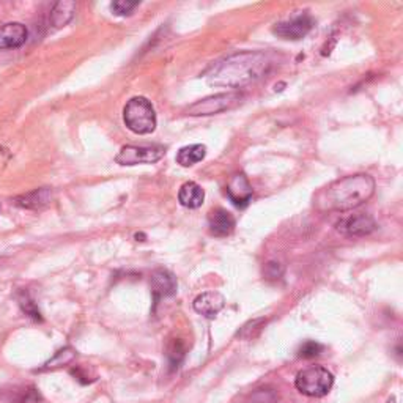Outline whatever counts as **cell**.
<instances>
[{
  "label": "cell",
  "mask_w": 403,
  "mask_h": 403,
  "mask_svg": "<svg viewBox=\"0 0 403 403\" xmlns=\"http://www.w3.org/2000/svg\"><path fill=\"white\" fill-rule=\"evenodd\" d=\"M273 60L262 50H243L229 55L208 69L206 82L214 87L243 88L269 73Z\"/></svg>",
  "instance_id": "1"
},
{
  "label": "cell",
  "mask_w": 403,
  "mask_h": 403,
  "mask_svg": "<svg viewBox=\"0 0 403 403\" xmlns=\"http://www.w3.org/2000/svg\"><path fill=\"white\" fill-rule=\"evenodd\" d=\"M375 192V180L367 174H356L336 180L315 195L321 211H350L365 204Z\"/></svg>",
  "instance_id": "2"
},
{
  "label": "cell",
  "mask_w": 403,
  "mask_h": 403,
  "mask_svg": "<svg viewBox=\"0 0 403 403\" xmlns=\"http://www.w3.org/2000/svg\"><path fill=\"white\" fill-rule=\"evenodd\" d=\"M123 122L136 134H151L156 129V112L151 101L143 97L131 98L123 109Z\"/></svg>",
  "instance_id": "3"
},
{
  "label": "cell",
  "mask_w": 403,
  "mask_h": 403,
  "mask_svg": "<svg viewBox=\"0 0 403 403\" xmlns=\"http://www.w3.org/2000/svg\"><path fill=\"white\" fill-rule=\"evenodd\" d=\"M334 384V375L323 365H311L302 369L295 378V386L302 395L325 397Z\"/></svg>",
  "instance_id": "4"
},
{
  "label": "cell",
  "mask_w": 403,
  "mask_h": 403,
  "mask_svg": "<svg viewBox=\"0 0 403 403\" xmlns=\"http://www.w3.org/2000/svg\"><path fill=\"white\" fill-rule=\"evenodd\" d=\"M243 93L239 92H227V93H218L206 97L204 99L197 101L192 106L188 107V115L191 117H205V115H214V113H220L225 111H232L243 103Z\"/></svg>",
  "instance_id": "5"
},
{
  "label": "cell",
  "mask_w": 403,
  "mask_h": 403,
  "mask_svg": "<svg viewBox=\"0 0 403 403\" xmlns=\"http://www.w3.org/2000/svg\"><path fill=\"white\" fill-rule=\"evenodd\" d=\"M166 155L162 145H125L115 156L120 166H137V164H153Z\"/></svg>",
  "instance_id": "6"
},
{
  "label": "cell",
  "mask_w": 403,
  "mask_h": 403,
  "mask_svg": "<svg viewBox=\"0 0 403 403\" xmlns=\"http://www.w3.org/2000/svg\"><path fill=\"white\" fill-rule=\"evenodd\" d=\"M313 27V17L309 13H298L292 17L285 19V21L277 22L273 27V34L277 35L282 40H301L304 38L309 31Z\"/></svg>",
  "instance_id": "7"
},
{
  "label": "cell",
  "mask_w": 403,
  "mask_h": 403,
  "mask_svg": "<svg viewBox=\"0 0 403 403\" xmlns=\"http://www.w3.org/2000/svg\"><path fill=\"white\" fill-rule=\"evenodd\" d=\"M336 230L345 236H367L376 230V222L367 213H355L337 220Z\"/></svg>",
  "instance_id": "8"
},
{
  "label": "cell",
  "mask_w": 403,
  "mask_h": 403,
  "mask_svg": "<svg viewBox=\"0 0 403 403\" xmlns=\"http://www.w3.org/2000/svg\"><path fill=\"white\" fill-rule=\"evenodd\" d=\"M150 287L151 293H153V298L157 302L162 298H167V296H172L176 292V277L170 273V271L160 268L153 271V274L150 277Z\"/></svg>",
  "instance_id": "9"
},
{
  "label": "cell",
  "mask_w": 403,
  "mask_h": 403,
  "mask_svg": "<svg viewBox=\"0 0 403 403\" xmlns=\"http://www.w3.org/2000/svg\"><path fill=\"white\" fill-rule=\"evenodd\" d=\"M252 186L243 174H235L227 183V195L238 208H246L252 199Z\"/></svg>",
  "instance_id": "10"
},
{
  "label": "cell",
  "mask_w": 403,
  "mask_h": 403,
  "mask_svg": "<svg viewBox=\"0 0 403 403\" xmlns=\"http://www.w3.org/2000/svg\"><path fill=\"white\" fill-rule=\"evenodd\" d=\"M29 30L21 22H8L0 27V50L21 48L27 41Z\"/></svg>",
  "instance_id": "11"
},
{
  "label": "cell",
  "mask_w": 403,
  "mask_h": 403,
  "mask_svg": "<svg viewBox=\"0 0 403 403\" xmlns=\"http://www.w3.org/2000/svg\"><path fill=\"white\" fill-rule=\"evenodd\" d=\"M225 306V298L219 292H205L200 293L194 299L192 307L199 315H204L205 318H214L222 311Z\"/></svg>",
  "instance_id": "12"
},
{
  "label": "cell",
  "mask_w": 403,
  "mask_h": 403,
  "mask_svg": "<svg viewBox=\"0 0 403 403\" xmlns=\"http://www.w3.org/2000/svg\"><path fill=\"white\" fill-rule=\"evenodd\" d=\"M208 227H210L211 235L214 236H229L235 230V218L224 208H216L208 216Z\"/></svg>",
  "instance_id": "13"
},
{
  "label": "cell",
  "mask_w": 403,
  "mask_h": 403,
  "mask_svg": "<svg viewBox=\"0 0 403 403\" xmlns=\"http://www.w3.org/2000/svg\"><path fill=\"white\" fill-rule=\"evenodd\" d=\"M50 200H52V191L49 188H41L24 195H19V197L15 199V205L25 208V210H38V208L49 205Z\"/></svg>",
  "instance_id": "14"
},
{
  "label": "cell",
  "mask_w": 403,
  "mask_h": 403,
  "mask_svg": "<svg viewBox=\"0 0 403 403\" xmlns=\"http://www.w3.org/2000/svg\"><path fill=\"white\" fill-rule=\"evenodd\" d=\"M204 200H205V191L202 189V186L197 185V183L188 181L180 188L178 202L185 208H189V210H197V208L204 205Z\"/></svg>",
  "instance_id": "15"
},
{
  "label": "cell",
  "mask_w": 403,
  "mask_h": 403,
  "mask_svg": "<svg viewBox=\"0 0 403 403\" xmlns=\"http://www.w3.org/2000/svg\"><path fill=\"white\" fill-rule=\"evenodd\" d=\"M76 13V3L69 2V0H62L54 5L52 11H50V25L55 29L65 27V25L71 21Z\"/></svg>",
  "instance_id": "16"
},
{
  "label": "cell",
  "mask_w": 403,
  "mask_h": 403,
  "mask_svg": "<svg viewBox=\"0 0 403 403\" xmlns=\"http://www.w3.org/2000/svg\"><path fill=\"white\" fill-rule=\"evenodd\" d=\"M205 155H206L205 145L202 143L188 145V147L180 148L178 155H176V162H178L181 167H191L194 164L204 161Z\"/></svg>",
  "instance_id": "17"
},
{
  "label": "cell",
  "mask_w": 403,
  "mask_h": 403,
  "mask_svg": "<svg viewBox=\"0 0 403 403\" xmlns=\"http://www.w3.org/2000/svg\"><path fill=\"white\" fill-rule=\"evenodd\" d=\"M8 403H40L41 394L35 386H22L10 390Z\"/></svg>",
  "instance_id": "18"
},
{
  "label": "cell",
  "mask_w": 403,
  "mask_h": 403,
  "mask_svg": "<svg viewBox=\"0 0 403 403\" xmlns=\"http://www.w3.org/2000/svg\"><path fill=\"white\" fill-rule=\"evenodd\" d=\"M76 359V351L71 348V346H66V348H62L55 353V355L49 359V361L44 364L43 370H54V369H60L65 367V365L71 364Z\"/></svg>",
  "instance_id": "19"
},
{
  "label": "cell",
  "mask_w": 403,
  "mask_h": 403,
  "mask_svg": "<svg viewBox=\"0 0 403 403\" xmlns=\"http://www.w3.org/2000/svg\"><path fill=\"white\" fill-rule=\"evenodd\" d=\"M264 323H267V320H264V318H257V320L248 321V323H246V325L241 327V331L238 332V337L246 339V340L255 339V337L258 336V334L262 332Z\"/></svg>",
  "instance_id": "20"
},
{
  "label": "cell",
  "mask_w": 403,
  "mask_h": 403,
  "mask_svg": "<svg viewBox=\"0 0 403 403\" xmlns=\"http://www.w3.org/2000/svg\"><path fill=\"white\" fill-rule=\"evenodd\" d=\"M276 402H277V394L274 393V389L260 388L250 395L248 403H276Z\"/></svg>",
  "instance_id": "21"
},
{
  "label": "cell",
  "mask_w": 403,
  "mask_h": 403,
  "mask_svg": "<svg viewBox=\"0 0 403 403\" xmlns=\"http://www.w3.org/2000/svg\"><path fill=\"white\" fill-rule=\"evenodd\" d=\"M321 351H323V345L315 342V340H307V342H304L299 346L298 355L299 358L312 359V358H317Z\"/></svg>",
  "instance_id": "22"
},
{
  "label": "cell",
  "mask_w": 403,
  "mask_h": 403,
  "mask_svg": "<svg viewBox=\"0 0 403 403\" xmlns=\"http://www.w3.org/2000/svg\"><path fill=\"white\" fill-rule=\"evenodd\" d=\"M167 358H169L170 365H172V369H178L181 359L185 358V348H183V345H181L180 340H175V342L170 345Z\"/></svg>",
  "instance_id": "23"
},
{
  "label": "cell",
  "mask_w": 403,
  "mask_h": 403,
  "mask_svg": "<svg viewBox=\"0 0 403 403\" xmlns=\"http://www.w3.org/2000/svg\"><path fill=\"white\" fill-rule=\"evenodd\" d=\"M139 2H128V0H117V2H113L111 5L112 11L115 13L117 16H126V15H131L132 10L137 8Z\"/></svg>",
  "instance_id": "24"
},
{
  "label": "cell",
  "mask_w": 403,
  "mask_h": 403,
  "mask_svg": "<svg viewBox=\"0 0 403 403\" xmlns=\"http://www.w3.org/2000/svg\"><path fill=\"white\" fill-rule=\"evenodd\" d=\"M263 273L268 281L281 279V277L283 276V264H281L279 262H268L267 264H264Z\"/></svg>",
  "instance_id": "25"
},
{
  "label": "cell",
  "mask_w": 403,
  "mask_h": 403,
  "mask_svg": "<svg viewBox=\"0 0 403 403\" xmlns=\"http://www.w3.org/2000/svg\"><path fill=\"white\" fill-rule=\"evenodd\" d=\"M21 307H22V311L29 315V317H31V318L36 320V321H41L40 311H38V309H36L34 301L29 299V298H22V299H21Z\"/></svg>",
  "instance_id": "26"
}]
</instances>
